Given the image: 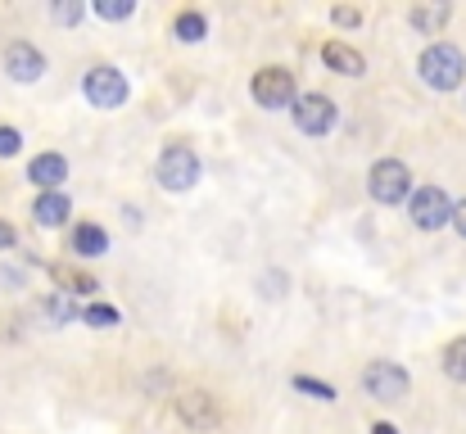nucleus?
<instances>
[{
  "label": "nucleus",
  "instance_id": "f3484780",
  "mask_svg": "<svg viewBox=\"0 0 466 434\" xmlns=\"http://www.w3.org/2000/svg\"><path fill=\"white\" fill-rule=\"evenodd\" d=\"M172 36H177V41H186V45H195V41H204V36H208V18H204L199 9H181V14L172 18Z\"/></svg>",
  "mask_w": 466,
  "mask_h": 434
},
{
  "label": "nucleus",
  "instance_id": "ddd939ff",
  "mask_svg": "<svg viewBox=\"0 0 466 434\" xmlns=\"http://www.w3.org/2000/svg\"><path fill=\"white\" fill-rule=\"evenodd\" d=\"M32 217H36V227H64L68 217H73V204H68V195L64 190H46V195H36V204H32Z\"/></svg>",
  "mask_w": 466,
  "mask_h": 434
},
{
  "label": "nucleus",
  "instance_id": "423d86ee",
  "mask_svg": "<svg viewBox=\"0 0 466 434\" xmlns=\"http://www.w3.org/2000/svg\"><path fill=\"white\" fill-rule=\"evenodd\" d=\"M362 389L376 399V403H403L408 399V389H412V380H408V371L399 367V362H367V371H362Z\"/></svg>",
  "mask_w": 466,
  "mask_h": 434
},
{
  "label": "nucleus",
  "instance_id": "4be33fe9",
  "mask_svg": "<svg viewBox=\"0 0 466 434\" xmlns=\"http://www.w3.org/2000/svg\"><path fill=\"white\" fill-rule=\"evenodd\" d=\"M295 389H299V394H312L317 403H335V389H330L326 380H312V376H295Z\"/></svg>",
  "mask_w": 466,
  "mask_h": 434
},
{
  "label": "nucleus",
  "instance_id": "a211bd4d",
  "mask_svg": "<svg viewBox=\"0 0 466 434\" xmlns=\"http://www.w3.org/2000/svg\"><path fill=\"white\" fill-rule=\"evenodd\" d=\"M444 376L466 385V335H458V339L444 348Z\"/></svg>",
  "mask_w": 466,
  "mask_h": 434
},
{
  "label": "nucleus",
  "instance_id": "f8f14e48",
  "mask_svg": "<svg viewBox=\"0 0 466 434\" xmlns=\"http://www.w3.org/2000/svg\"><path fill=\"white\" fill-rule=\"evenodd\" d=\"M321 64H326L330 73H339V77H362V73H367V59H362L349 41H326V45H321Z\"/></svg>",
  "mask_w": 466,
  "mask_h": 434
},
{
  "label": "nucleus",
  "instance_id": "2eb2a0df",
  "mask_svg": "<svg viewBox=\"0 0 466 434\" xmlns=\"http://www.w3.org/2000/svg\"><path fill=\"white\" fill-rule=\"evenodd\" d=\"M50 277H55L59 294H68V298H91V294L100 289L96 286V277H86V272H77V267H64V263H55Z\"/></svg>",
  "mask_w": 466,
  "mask_h": 434
},
{
  "label": "nucleus",
  "instance_id": "cd10ccee",
  "mask_svg": "<svg viewBox=\"0 0 466 434\" xmlns=\"http://www.w3.org/2000/svg\"><path fill=\"white\" fill-rule=\"evenodd\" d=\"M371 434H399V430H394L390 421H376V426H371Z\"/></svg>",
  "mask_w": 466,
  "mask_h": 434
},
{
  "label": "nucleus",
  "instance_id": "f03ea898",
  "mask_svg": "<svg viewBox=\"0 0 466 434\" xmlns=\"http://www.w3.org/2000/svg\"><path fill=\"white\" fill-rule=\"evenodd\" d=\"M367 195L376 204H385V208L412 199V172H408V163L403 158H376L371 172H367Z\"/></svg>",
  "mask_w": 466,
  "mask_h": 434
},
{
  "label": "nucleus",
  "instance_id": "9d476101",
  "mask_svg": "<svg viewBox=\"0 0 466 434\" xmlns=\"http://www.w3.org/2000/svg\"><path fill=\"white\" fill-rule=\"evenodd\" d=\"M177 417H181L190 430H213V426H218V403H213V394H204V389H186V394L177 399Z\"/></svg>",
  "mask_w": 466,
  "mask_h": 434
},
{
  "label": "nucleus",
  "instance_id": "bb28decb",
  "mask_svg": "<svg viewBox=\"0 0 466 434\" xmlns=\"http://www.w3.org/2000/svg\"><path fill=\"white\" fill-rule=\"evenodd\" d=\"M14 245H18L14 227H9V222H0V249H14Z\"/></svg>",
  "mask_w": 466,
  "mask_h": 434
},
{
  "label": "nucleus",
  "instance_id": "dca6fc26",
  "mask_svg": "<svg viewBox=\"0 0 466 434\" xmlns=\"http://www.w3.org/2000/svg\"><path fill=\"white\" fill-rule=\"evenodd\" d=\"M449 18H453V9H449V5H412V9H408V23H412L417 32H426V36L444 32V27H449Z\"/></svg>",
  "mask_w": 466,
  "mask_h": 434
},
{
  "label": "nucleus",
  "instance_id": "7ed1b4c3",
  "mask_svg": "<svg viewBox=\"0 0 466 434\" xmlns=\"http://www.w3.org/2000/svg\"><path fill=\"white\" fill-rule=\"evenodd\" d=\"M249 96H254L263 109L281 114V109H290V105L299 100V86H295V73H290V68H281V64H268V68H258V73H254V82H249Z\"/></svg>",
  "mask_w": 466,
  "mask_h": 434
},
{
  "label": "nucleus",
  "instance_id": "a878e982",
  "mask_svg": "<svg viewBox=\"0 0 466 434\" xmlns=\"http://www.w3.org/2000/svg\"><path fill=\"white\" fill-rule=\"evenodd\" d=\"M453 227H458V236L466 240V199L462 204H453Z\"/></svg>",
  "mask_w": 466,
  "mask_h": 434
},
{
  "label": "nucleus",
  "instance_id": "393cba45",
  "mask_svg": "<svg viewBox=\"0 0 466 434\" xmlns=\"http://www.w3.org/2000/svg\"><path fill=\"white\" fill-rule=\"evenodd\" d=\"M23 149V136H18V127H0V158H14Z\"/></svg>",
  "mask_w": 466,
  "mask_h": 434
},
{
  "label": "nucleus",
  "instance_id": "20e7f679",
  "mask_svg": "<svg viewBox=\"0 0 466 434\" xmlns=\"http://www.w3.org/2000/svg\"><path fill=\"white\" fill-rule=\"evenodd\" d=\"M155 177H158V186L172 190V195L190 190V186L199 181V158H195V149H186V145H167V149L158 154Z\"/></svg>",
  "mask_w": 466,
  "mask_h": 434
},
{
  "label": "nucleus",
  "instance_id": "1a4fd4ad",
  "mask_svg": "<svg viewBox=\"0 0 466 434\" xmlns=\"http://www.w3.org/2000/svg\"><path fill=\"white\" fill-rule=\"evenodd\" d=\"M5 73H9L18 86H32V82H41V73H46V55H41L32 41H9V50H5Z\"/></svg>",
  "mask_w": 466,
  "mask_h": 434
},
{
  "label": "nucleus",
  "instance_id": "aec40b11",
  "mask_svg": "<svg viewBox=\"0 0 466 434\" xmlns=\"http://www.w3.org/2000/svg\"><path fill=\"white\" fill-rule=\"evenodd\" d=\"M82 321H86V326H96V330H109V326H118V321H123V312H118V308H109V303H91V308H82Z\"/></svg>",
  "mask_w": 466,
  "mask_h": 434
},
{
  "label": "nucleus",
  "instance_id": "b1692460",
  "mask_svg": "<svg viewBox=\"0 0 466 434\" xmlns=\"http://www.w3.org/2000/svg\"><path fill=\"white\" fill-rule=\"evenodd\" d=\"M330 18H335V27H358V23H362V9H353V5H335Z\"/></svg>",
  "mask_w": 466,
  "mask_h": 434
},
{
  "label": "nucleus",
  "instance_id": "9b49d317",
  "mask_svg": "<svg viewBox=\"0 0 466 434\" xmlns=\"http://www.w3.org/2000/svg\"><path fill=\"white\" fill-rule=\"evenodd\" d=\"M27 181L41 186V195H46V190H59V186L68 181V158H64V154H36V158L27 163Z\"/></svg>",
  "mask_w": 466,
  "mask_h": 434
},
{
  "label": "nucleus",
  "instance_id": "f257e3e1",
  "mask_svg": "<svg viewBox=\"0 0 466 434\" xmlns=\"http://www.w3.org/2000/svg\"><path fill=\"white\" fill-rule=\"evenodd\" d=\"M417 73H421V82L435 86V91H458L466 82V55L453 41H435V45L421 50Z\"/></svg>",
  "mask_w": 466,
  "mask_h": 434
},
{
  "label": "nucleus",
  "instance_id": "5701e85b",
  "mask_svg": "<svg viewBox=\"0 0 466 434\" xmlns=\"http://www.w3.org/2000/svg\"><path fill=\"white\" fill-rule=\"evenodd\" d=\"M50 14H55V23H64V27L82 23V5H77V0H59V5H55Z\"/></svg>",
  "mask_w": 466,
  "mask_h": 434
},
{
  "label": "nucleus",
  "instance_id": "4468645a",
  "mask_svg": "<svg viewBox=\"0 0 466 434\" xmlns=\"http://www.w3.org/2000/svg\"><path fill=\"white\" fill-rule=\"evenodd\" d=\"M109 249V231L100 222H77L73 227V254L77 258H100Z\"/></svg>",
  "mask_w": 466,
  "mask_h": 434
},
{
  "label": "nucleus",
  "instance_id": "6e6552de",
  "mask_svg": "<svg viewBox=\"0 0 466 434\" xmlns=\"http://www.w3.org/2000/svg\"><path fill=\"white\" fill-rule=\"evenodd\" d=\"M290 114H295V127L304 132V136H326L330 127H335V100L330 96H321V91H299V100L290 105Z\"/></svg>",
  "mask_w": 466,
  "mask_h": 434
},
{
  "label": "nucleus",
  "instance_id": "6ab92c4d",
  "mask_svg": "<svg viewBox=\"0 0 466 434\" xmlns=\"http://www.w3.org/2000/svg\"><path fill=\"white\" fill-rule=\"evenodd\" d=\"M46 317H50L55 326H68V321L82 317V308H77L68 294H50V298H46Z\"/></svg>",
  "mask_w": 466,
  "mask_h": 434
},
{
  "label": "nucleus",
  "instance_id": "412c9836",
  "mask_svg": "<svg viewBox=\"0 0 466 434\" xmlns=\"http://www.w3.org/2000/svg\"><path fill=\"white\" fill-rule=\"evenodd\" d=\"M96 14L109 18V23H123V18L137 14V0H96Z\"/></svg>",
  "mask_w": 466,
  "mask_h": 434
},
{
  "label": "nucleus",
  "instance_id": "39448f33",
  "mask_svg": "<svg viewBox=\"0 0 466 434\" xmlns=\"http://www.w3.org/2000/svg\"><path fill=\"white\" fill-rule=\"evenodd\" d=\"M82 96L91 100V109H123L127 105V77L109 64H96L82 77Z\"/></svg>",
  "mask_w": 466,
  "mask_h": 434
},
{
  "label": "nucleus",
  "instance_id": "0eeeda50",
  "mask_svg": "<svg viewBox=\"0 0 466 434\" xmlns=\"http://www.w3.org/2000/svg\"><path fill=\"white\" fill-rule=\"evenodd\" d=\"M412 227L417 231H440V227H453V199L440 190V186H421L412 190Z\"/></svg>",
  "mask_w": 466,
  "mask_h": 434
}]
</instances>
